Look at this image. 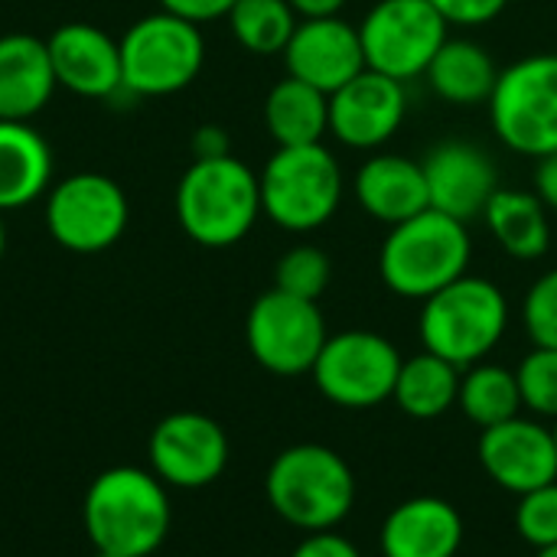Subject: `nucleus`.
<instances>
[{"label": "nucleus", "instance_id": "6e6552de", "mask_svg": "<svg viewBox=\"0 0 557 557\" xmlns=\"http://www.w3.org/2000/svg\"><path fill=\"white\" fill-rule=\"evenodd\" d=\"M490 124L522 157L557 153V52H532L499 72Z\"/></svg>", "mask_w": 557, "mask_h": 557}, {"label": "nucleus", "instance_id": "c85d7f7f", "mask_svg": "<svg viewBox=\"0 0 557 557\" xmlns=\"http://www.w3.org/2000/svg\"><path fill=\"white\" fill-rule=\"evenodd\" d=\"M333 264L330 255L317 245H294L290 251L281 255L274 268V287L304 300H320L323 290L330 287Z\"/></svg>", "mask_w": 557, "mask_h": 557}, {"label": "nucleus", "instance_id": "2eb2a0df", "mask_svg": "<svg viewBox=\"0 0 557 557\" xmlns=\"http://www.w3.org/2000/svg\"><path fill=\"white\" fill-rule=\"evenodd\" d=\"M476 454L486 476L506 493L525 496L532 490L557 483L555 434L539 421L509 418L480 431Z\"/></svg>", "mask_w": 557, "mask_h": 557}, {"label": "nucleus", "instance_id": "b1692460", "mask_svg": "<svg viewBox=\"0 0 557 557\" xmlns=\"http://www.w3.org/2000/svg\"><path fill=\"white\" fill-rule=\"evenodd\" d=\"M424 75L434 95L457 108L490 104L499 82L493 55L473 39H447Z\"/></svg>", "mask_w": 557, "mask_h": 557}, {"label": "nucleus", "instance_id": "79ce46f5", "mask_svg": "<svg viewBox=\"0 0 557 557\" xmlns=\"http://www.w3.org/2000/svg\"><path fill=\"white\" fill-rule=\"evenodd\" d=\"M552 434H555V447H557V418H555V428H552Z\"/></svg>", "mask_w": 557, "mask_h": 557}, {"label": "nucleus", "instance_id": "ea45409f", "mask_svg": "<svg viewBox=\"0 0 557 557\" xmlns=\"http://www.w3.org/2000/svg\"><path fill=\"white\" fill-rule=\"evenodd\" d=\"M535 557H557V545H552V548H542Z\"/></svg>", "mask_w": 557, "mask_h": 557}, {"label": "nucleus", "instance_id": "5701e85b", "mask_svg": "<svg viewBox=\"0 0 557 557\" xmlns=\"http://www.w3.org/2000/svg\"><path fill=\"white\" fill-rule=\"evenodd\" d=\"M483 222L496 245L516 261H539L552 248L548 206L529 189H496Z\"/></svg>", "mask_w": 557, "mask_h": 557}, {"label": "nucleus", "instance_id": "58836bf2", "mask_svg": "<svg viewBox=\"0 0 557 557\" xmlns=\"http://www.w3.org/2000/svg\"><path fill=\"white\" fill-rule=\"evenodd\" d=\"M3 248H7V232H3V219H0V258H3Z\"/></svg>", "mask_w": 557, "mask_h": 557}, {"label": "nucleus", "instance_id": "72a5a7b5", "mask_svg": "<svg viewBox=\"0 0 557 557\" xmlns=\"http://www.w3.org/2000/svg\"><path fill=\"white\" fill-rule=\"evenodd\" d=\"M290 557H362L359 555V548L349 542V539H343V535H336L333 529L330 532H310Z\"/></svg>", "mask_w": 557, "mask_h": 557}, {"label": "nucleus", "instance_id": "393cba45", "mask_svg": "<svg viewBox=\"0 0 557 557\" xmlns=\"http://www.w3.org/2000/svg\"><path fill=\"white\" fill-rule=\"evenodd\" d=\"M264 124L277 147L323 144V134H330V95L287 75L264 98Z\"/></svg>", "mask_w": 557, "mask_h": 557}, {"label": "nucleus", "instance_id": "473e14b6", "mask_svg": "<svg viewBox=\"0 0 557 557\" xmlns=\"http://www.w3.org/2000/svg\"><path fill=\"white\" fill-rule=\"evenodd\" d=\"M431 7L450 26H486L509 7V0H431Z\"/></svg>", "mask_w": 557, "mask_h": 557}, {"label": "nucleus", "instance_id": "a211bd4d", "mask_svg": "<svg viewBox=\"0 0 557 557\" xmlns=\"http://www.w3.org/2000/svg\"><path fill=\"white\" fill-rule=\"evenodd\" d=\"M55 85L82 98H114L121 85V42L91 23H62L49 39Z\"/></svg>", "mask_w": 557, "mask_h": 557}, {"label": "nucleus", "instance_id": "aec40b11", "mask_svg": "<svg viewBox=\"0 0 557 557\" xmlns=\"http://www.w3.org/2000/svg\"><path fill=\"white\" fill-rule=\"evenodd\" d=\"M352 193H356L359 209L369 219H379L385 225H398V222L431 209L424 166L418 160H408L398 153L369 157L356 170Z\"/></svg>", "mask_w": 557, "mask_h": 557}, {"label": "nucleus", "instance_id": "ddd939ff", "mask_svg": "<svg viewBox=\"0 0 557 557\" xmlns=\"http://www.w3.org/2000/svg\"><path fill=\"white\" fill-rule=\"evenodd\" d=\"M228 437L196 411L163 418L150 434V467L160 483L176 490H202L225 473Z\"/></svg>", "mask_w": 557, "mask_h": 557}, {"label": "nucleus", "instance_id": "9b49d317", "mask_svg": "<svg viewBox=\"0 0 557 557\" xmlns=\"http://www.w3.org/2000/svg\"><path fill=\"white\" fill-rule=\"evenodd\" d=\"M245 339L261 369L290 379L313 369L330 333L317 300H304L271 287L251 304Z\"/></svg>", "mask_w": 557, "mask_h": 557}, {"label": "nucleus", "instance_id": "412c9836", "mask_svg": "<svg viewBox=\"0 0 557 557\" xmlns=\"http://www.w3.org/2000/svg\"><path fill=\"white\" fill-rule=\"evenodd\" d=\"M55 88L49 46L42 39L29 33L0 36V121H29L49 104Z\"/></svg>", "mask_w": 557, "mask_h": 557}, {"label": "nucleus", "instance_id": "7c9ffc66", "mask_svg": "<svg viewBox=\"0 0 557 557\" xmlns=\"http://www.w3.org/2000/svg\"><path fill=\"white\" fill-rule=\"evenodd\" d=\"M516 532L525 545H532L539 552L557 545V483L519 496Z\"/></svg>", "mask_w": 557, "mask_h": 557}, {"label": "nucleus", "instance_id": "c756f323", "mask_svg": "<svg viewBox=\"0 0 557 557\" xmlns=\"http://www.w3.org/2000/svg\"><path fill=\"white\" fill-rule=\"evenodd\" d=\"M522 405L542 418H557V349L535 346L516 369Z\"/></svg>", "mask_w": 557, "mask_h": 557}, {"label": "nucleus", "instance_id": "4be33fe9", "mask_svg": "<svg viewBox=\"0 0 557 557\" xmlns=\"http://www.w3.org/2000/svg\"><path fill=\"white\" fill-rule=\"evenodd\" d=\"M52 183V150L29 121H0V212L36 202Z\"/></svg>", "mask_w": 557, "mask_h": 557}, {"label": "nucleus", "instance_id": "a19ab883", "mask_svg": "<svg viewBox=\"0 0 557 557\" xmlns=\"http://www.w3.org/2000/svg\"><path fill=\"white\" fill-rule=\"evenodd\" d=\"M91 557H117V555H104V552H95V555Z\"/></svg>", "mask_w": 557, "mask_h": 557}, {"label": "nucleus", "instance_id": "f704fd0d", "mask_svg": "<svg viewBox=\"0 0 557 557\" xmlns=\"http://www.w3.org/2000/svg\"><path fill=\"white\" fill-rule=\"evenodd\" d=\"M235 7V0H160V10L183 16L189 23H209L219 16H228V10Z\"/></svg>", "mask_w": 557, "mask_h": 557}, {"label": "nucleus", "instance_id": "f3484780", "mask_svg": "<svg viewBox=\"0 0 557 557\" xmlns=\"http://www.w3.org/2000/svg\"><path fill=\"white\" fill-rule=\"evenodd\" d=\"M424 180H428V199L431 209L470 222L486 212L490 199L499 189L496 163L486 150L467 144V140H447L437 144L424 160Z\"/></svg>", "mask_w": 557, "mask_h": 557}, {"label": "nucleus", "instance_id": "f257e3e1", "mask_svg": "<svg viewBox=\"0 0 557 557\" xmlns=\"http://www.w3.org/2000/svg\"><path fill=\"white\" fill-rule=\"evenodd\" d=\"M85 532L95 552L153 555L170 532V499L157 473L137 467L104 470L85 496Z\"/></svg>", "mask_w": 557, "mask_h": 557}, {"label": "nucleus", "instance_id": "e433bc0d", "mask_svg": "<svg viewBox=\"0 0 557 557\" xmlns=\"http://www.w3.org/2000/svg\"><path fill=\"white\" fill-rule=\"evenodd\" d=\"M535 196L557 212V153L542 157L535 170Z\"/></svg>", "mask_w": 557, "mask_h": 557}, {"label": "nucleus", "instance_id": "2f4dec72", "mask_svg": "<svg viewBox=\"0 0 557 557\" xmlns=\"http://www.w3.org/2000/svg\"><path fill=\"white\" fill-rule=\"evenodd\" d=\"M522 326L542 349H557V268L545 271L522 300Z\"/></svg>", "mask_w": 557, "mask_h": 557}, {"label": "nucleus", "instance_id": "39448f33", "mask_svg": "<svg viewBox=\"0 0 557 557\" xmlns=\"http://www.w3.org/2000/svg\"><path fill=\"white\" fill-rule=\"evenodd\" d=\"M509 330L506 294L486 281L463 274L434 297L424 300L418 333L428 352L470 369L483 362Z\"/></svg>", "mask_w": 557, "mask_h": 557}, {"label": "nucleus", "instance_id": "20e7f679", "mask_svg": "<svg viewBox=\"0 0 557 557\" xmlns=\"http://www.w3.org/2000/svg\"><path fill=\"white\" fill-rule=\"evenodd\" d=\"M261 215V183L238 157L193 160L176 186V219L202 248L238 245Z\"/></svg>", "mask_w": 557, "mask_h": 557}, {"label": "nucleus", "instance_id": "4468645a", "mask_svg": "<svg viewBox=\"0 0 557 557\" xmlns=\"http://www.w3.org/2000/svg\"><path fill=\"white\" fill-rule=\"evenodd\" d=\"M408 114L405 82L382 72H359L330 95V134L352 150H375L398 134Z\"/></svg>", "mask_w": 557, "mask_h": 557}, {"label": "nucleus", "instance_id": "0eeeda50", "mask_svg": "<svg viewBox=\"0 0 557 557\" xmlns=\"http://www.w3.org/2000/svg\"><path fill=\"white\" fill-rule=\"evenodd\" d=\"M202 29L166 10L127 26L121 36V85L137 98L176 95L202 72Z\"/></svg>", "mask_w": 557, "mask_h": 557}, {"label": "nucleus", "instance_id": "a878e982", "mask_svg": "<svg viewBox=\"0 0 557 557\" xmlns=\"http://www.w3.org/2000/svg\"><path fill=\"white\" fill-rule=\"evenodd\" d=\"M457 395H460V369L424 349L401 362L392 398L408 418L434 421L457 405Z\"/></svg>", "mask_w": 557, "mask_h": 557}, {"label": "nucleus", "instance_id": "c9c22d12", "mask_svg": "<svg viewBox=\"0 0 557 557\" xmlns=\"http://www.w3.org/2000/svg\"><path fill=\"white\" fill-rule=\"evenodd\" d=\"M232 153V140L225 134V127L219 124H202L193 134V157L196 160H215V157H228Z\"/></svg>", "mask_w": 557, "mask_h": 557}, {"label": "nucleus", "instance_id": "4c0bfd02", "mask_svg": "<svg viewBox=\"0 0 557 557\" xmlns=\"http://www.w3.org/2000/svg\"><path fill=\"white\" fill-rule=\"evenodd\" d=\"M300 20H323V16H339L346 0H287Z\"/></svg>", "mask_w": 557, "mask_h": 557}, {"label": "nucleus", "instance_id": "bb28decb", "mask_svg": "<svg viewBox=\"0 0 557 557\" xmlns=\"http://www.w3.org/2000/svg\"><path fill=\"white\" fill-rule=\"evenodd\" d=\"M457 405L480 431L503 424L509 418H519V411L525 408L516 372L506 366H493V362H476L463 369Z\"/></svg>", "mask_w": 557, "mask_h": 557}, {"label": "nucleus", "instance_id": "6ab92c4d", "mask_svg": "<svg viewBox=\"0 0 557 557\" xmlns=\"http://www.w3.org/2000/svg\"><path fill=\"white\" fill-rule=\"evenodd\" d=\"M463 545V519L457 506L437 496L398 503L382 522L385 557H457Z\"/></svg>", "mask_w": 557, "mask_h": 557}, {"label": "nucleus", "instance_id": "7ed1b4c3", "mask_svg": "<svg viewBox=\"0 0 557 557\" xmlns=\"http://www.w3.org/2000/svg\"><path fill=\"white\" fill-rule=\"evenodd\" d=\"M271 509L300 532H330L356 506L349 463L323 444H297L274 457L264 476Z\"/></svg>", "mask_w": 557, "mask_h": 557}, {"label": "nucleus", "instance_id": "f03ea898", "mask_svg": "<svg viewBox=\"0 0 557 557\" xmlns=\"http://www.w3.org/2000/svg\"><path fill=\"white\" fill-rule=\"evenodd\" d=\"M470 255L473 242L467 222L424 209L392 225L379 251V274L392 294L405 300H428L467 274Z\"/></svg>", "mask_w": 557, "mask_h": 557}, {"label": "nucleus", "instance_id": "f8f14e48", "mask_svg": "<svg viewBox=\"0 0 557 557\" xmlns=\"http://www.w3.org/2000/svg\"><path fill=\"white\" fill-rule=\"evenodd\" d=\"M127 219L131 206L124 189L101 173L65 176L46 199L49 235L75 255H98L111 248L124 235Z\"/></svg>", "mask_w": 557, "mask_h": 557}, {"label": "nucleus", "instance_id": "cd10ccee", "mask_svg": "<svg viewBox=\"0 0 557 557\" xmlns=\"http://www.w3.org/2000/svg\"><path fill=\"white\" fill-rule=\"evenodd\" d=\"M297 23L300 16L287 0H235V7L228 10L232 36L255 55L284 52Z\"/></svg>", "mask_w": 557, "mask_h": 557}, {"label": "nucleus", "instance_id": "9d476101", "mask_svg": "<svg viewBox=\"0 0 557 557\" xmlns=\"http://www.w3.org/2000/svg\"><path fill=\"white\" fill-rule=\"evenodd\" d=\"M450 23L431 0H379L359 23L366 69L395 82H411L428 72L447 36Z\"/></svg>", "mask_w": 557, "mask_h": 557}, {"label": "nucleus", "instance_id": "dca6fc26", "mask_svg": "<svg viewBox=\"0 0 557 557\" xmlns=\"http://www.w3.org/2000/svg\"><path fill=\"white\" fill-rule=\"evenodd\" d=\"M287 62V75L333 95L359 72H366V52L359 39V26L343 16L300 20L287 49L281 52Z\"/></svg>", "mask_w": 557, "mask_h": 557}, {"label": "nucleus", "instance_id": "1a4fd4ad", "mask_svg": "<svg viewBox=\"0 0 557 557\" xmlns=\"http://www.w3.org/2000/svg\"><path fill=\"white\" fill-rule=\"evenodd\" d=\"M401 352L372 330H346L326 339L310 375L326 401L349 411L379 408L395 395Z\"/></svg>", "mask_w": 557, "mask_h": 557}, {"label": "nucleus", "instance_id": "423d86ee", "mask_svg": "<svg viewBox=\"0 0 557 557\" xmlns=\"http://www.w3.org/2000/svg\"><path fill=\"white\" fill-rule=\"evenodd\" d=\"M258 183L261 212L287 232L323 228L343 202V166L323 144L277 147Z\"/></svg>", "mask_w": 557, "mask_h": 557}]
</instances>
